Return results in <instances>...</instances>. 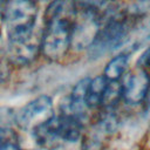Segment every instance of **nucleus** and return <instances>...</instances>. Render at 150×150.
I'll list each match as a JSON object with an SVG mask.
<instances>
[{"instance_id": "1", "label": "nucleus", "mask_w": 150, "mask_h": 150, "mask_svg": "<svg viewBox=\"0 0 150 150\" xmlns=\"http://www.w3.org/2000/svg\"><path fill=\"white\" fill-rule=\"evenodd\" d=\"M73 0H53L45 13V28L41 34V53L45 57L56 61L62 59L70 48L71 29L75 16Z\"/></svg>"}, {"instance_id": "2", "label": "nucleus", "mask_w": 150, "mask_h": 150, "mask_svg": "<svg viewBox=\"0 0 150 150\" xmlns=\"http://www.w3.org/2000/svg\"><path fill=\"white\" fill-rule=\"evenodd\" d=\"M84 120L62 111L32 131L35 142L42 148H56L64 143H75L82 136Z\"/></svg>"}, {"instance_id": "3", "label": "nucleus", "mask_w": 150, "mask_h": 150, "mask_svg": "<svg viewBox=\"0 0 150 150\" xmlns=\"http://www.w3.org/2000/svg\"><path fill=\"white\" fill-rule=\"evenodd\" d=\"M38 16L34 0H6L4 23L8 38L26 35L33 32Z\"/></svg>"}, {"instance_id": "4", "label": "nucleus", "mask_w": 150, "mask_h": 150, "mask_svg": "<svg viewBox=\"0 0 150 150\" xmlns=\"http://www.w3.org/2000/svg\"><path fill=\"white\" fill-rule=\"evenodd\" d=\"M129 34V26L123 18L109 16L100 26L98 32L88 48L90 59H98L120 47Z\"/></svg>"}, {"instance_id": "5", "label": "nucleus", "mask_w": 150, "mask_h": 150, "mask_svg": "<svg viewBox=\"0 0 150 150\" xmlns=\"http://www.w3.org/2000/svg\"><path fill=\"white\" fill-rule=\"evenodd\" d=\"M53 116V101L49 96L42 95L23 105L15 116V122L21 129L33 131L48 122Z\"/></svg>"}, {"instance_id": "6", "label": "nucleus", "mask_w": 150, "mask_h": 150, "mask_svg": "<svg viewBox=\"0 0 150 150\" xmlns=\"http://www.w3.org/2000/svg\"><path fill=\"white\" fill-rule=\"evenodd\" d=\"M41 48V35H36L34 32L8 38L7 55L9 61L15 66H26L30 63L38 55Z\"/></svg>"}, {"instance_id": "7", "label": "nucleus", "mask_w": 150, "mask_h": 150, "mask_svg": "<svg viewBox=\"0 0 150 150\" xmlns=\"http://www.w3.org/2000/svg\"><path fill=\"white\" fill-rule=\"evenodd\" d=\"M100 28V21L94 12L84 11L80 19H75L71 29V41L70 47L76 50L88 49L94 41Z\"/></svg>"}, {"instance_id": "8", "label": "nucleus", "mask_w": 150, "mask_h": 150, "mask_svg": "<svg viewBox=\"0 0 150 150\" xmlns=\"http://www.w3.org/2000/svg\"><path fill=\"white\" fill-rule=\"evenodd\" d=\"M150 89V76L144 68L138 67L122 84V97L130 104H137L145 100Z\"/></svg>"}, {"instance_id": "9", "label": "nucleus", "mask_w": 150, "mask_h": 150, "mask_svg": "<svg viewBox=\"0 0 150 150\" xmlns=\"http://www.w3.org/2000/svg\"><path fill=\"white\" fill-rule=\"evenodd\" d=\"M107 84H108V80L103 75L89 80V84L87 88V96H86V104L88 108H96L101 104Z\"/></svg>"}, {"instance_id": "10", "label": "nucleus", "mask_w": 150, "mask_h": 150, "mask_svg": "<svg viewBox=\"0 0 150 150\" xmlns=\"http://www.w3.org/2000/svg\"><path fill=\"white\" fill-rule=\"evenodd\" d=\"M128 66V56L125 54H120L112 57L104 68L103 76L108 81H118V79L123 75Z\"/></svg>"}, {"instance_id": "11", "label": "nucleus", "mask_w": 150, "mask_h": 150, "mask_svg": "<svg viewBox=\"0 0 150 150\" xmlns=\"http://www.w3.org/2000/svg\"><path fill=\"white\" fill-rule=\"evenodd\" d=\"M121 96H122V84H120L118 81H108L101 104H103L107 108L112 107L118 102Z\"/></svg>"}, {"instance_id": "12", "label": "nucleus", "mask_w": 150, "mask_h": 150, "mask_svg": "<svg viewBox=\"0 0 150 150\" xmlns=\"http://www.w3.org/2000/svg\"><path fill=\"white\" fill-rule=\"evenodd\" d=\"M76 2L84 11H87V12H95V11L101 9L105 5L107 0H76Z\"/></svg>"}, {"instance_id": "13", "label": "nucleus", "mask_w": 150, "mask_h": 150, "mask_svg": "<svg viewBox=\"0 0 150 150\" xmlns=\"http://www.w3.org/2000/svg\"><path fill=\"white\" fill-rule=\"evenodd\" d=\"M15 138L16 136L11 127H0V148L8 143L16 142Z\"/></svg>"}, {"instance_id": "14", "label": "nucleus", "mask_w": 150, "mask_h": 150, "mask_svg": "<svg viewBox=\"0 0 150 150\" xmlns=\"http://www.w3.org/2000/svg\"><path fill=\"white\" fill-rule=\"evenodd\" d=\"M138 66L141 68H144V69H145V67H150V48L146 49L142 54V56L138 60Z\"/></svg>"}, {"instance_id": "15", "label": "nucleus", "mask_w": 150, "mask_h": 150, "mask_svg": "<svg viewBox=\"0 0 150 150\" xmlns=\"http://www.w3.org/2000/svg\"><path fill=\"white\" fill-rule=\"evenodd\" d=\"M0 150H21V148L18 145L16 142H13V143H8V144L1 146Z\"/></svg>"}, {"instance_id": "16", "label": "nucleus", "mask_w": 150, "mask_h": 150, "mask_svg": "<svg viewBox=\"0 0 150 150\" xmlns=\"http://www.w3.org/2000/svg\"><path fill=\"white\" fill-rule=\"evenodd\" d=\"M145 98H148V104L150 105V89H149V93H148V95H146Z\"/></svg>"}, {"instance_id": "17", "label": "nucleus", "mask_w": 150, "mask_h": 150, "mask_svg": "<svg viewBox=\"0 0 150 150\" xmlns=\"http://www.w3.org/2000/svg\"><path fill=\"white\" fill-rule=\"evenodd\" d=\"M34 1H46V0H34Z\"/></svg>"}, {"instance_id": "18", "label": "nucleus", "mask_w": 150, "mask_h": 150, "mask_svg": "<svg viewBox=\"0 0 150 150\" xmlns=\"http://www.w3.org/2000/svg\"><path fill=\"white\" fill-rule=\"evenodd\" d=\"M0 38H1V33H0Z\"/></svg>"}]
</instances>
